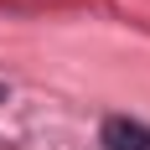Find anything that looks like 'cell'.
<instances>
[{"label": "cell", "instance_id": "1", "mask_svg": "<svg viewBox=\"0 0 150 150\" xmlns=\"http://www.w3.org/2000/svg\"><path fill=\"white\" fill-rule=\"evenodd\" d=\"M98 145L104 150H150V124L129 119V114H109L98 124Z\"/></svg>", "mask_w": 150, "mask_h": 150}]
</instances>
